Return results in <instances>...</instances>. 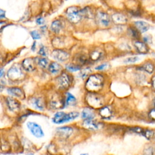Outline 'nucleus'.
Segmentation results:
<instances>
[{
	"instance_id": "obj_1",
	"label": "nucleus",
	"mask_w": 155,
	"mask_h": 155,
	"mask_svg": "<svg viewBox=\"0 0 155 155\" xmlns=\"http://www.w3.org/2000/svg\"><path fill=\"white\" fill-rule=\"evenodd\" d=\"M104 78L99 74L91 75L88 78L85 87L91 92H97L99 91L104 85Z\"/></svg>"
},
{
	"instance_id": "obj_2",
	"label": "nucleus",
	"mask_w": 155,
	"mask_h": 155,
	"mask_svg": "<svg viewBox=\"0 0 155 155\" xmlns=\"http://www.w3.org/2000/svg\"><path fill=\"white\" fill-rule=\"evenodd\" d=\"M78 116V112H73L68 113H66L62 112H59L55 114L52 120L55 124H61L64 123L69 122L70 120L76 119Z\"/></svg>"
},
{
	"instance_id": "obj_3",
	"label": "nucleus",
	"mask_w": 155,
	"mask_h": 155,
	"mask_svg": "<svg viewBox=\"0 0 155 155\" xmlns=\"http://www.w3.org/2000/svg\"><path fill=\"white\" fill-rule=\"evenodd\" d=\"M7 76L11 81H17L23 78L24 74L20 66L14 64L12 66H11L7 70Z\"/></svg>"
},
{
	"instance_id": "obj_4",
	"label": "nucleus",
	"mask_w": 155,
	"mask_h": 155,
	"mask_svg": "<svg viewBox=\"0 0 155 155\" xmlns=\"http://www.w3.org/2000/svg\"><path fill=\"white\" fill-rule=\"evenodd\" d=\"M67 18L72 23H77L83 18L81 10H79L76 7H70L67 10Z\"/></svg>"
},
{
	"instance_id": "obj_5",
	"label": "nucleus",
	"mask_w": 155,
	"mask_h": 155,
	"mask_svg": "<svg viewBox=\"0 0 155 155\" xmlns=\"http://www.w3.org/2000/svg\"><path fill=\"white\" fill-rule=\"evenodd\" d=\"M87 102L89 105L93 108H97L102 106L103 101L102 97L96 94H90L87 96Z\"/></svg>"
},
{
	"instance_id": "obj_6",
	"label": "nucleus",
	"mask_w": 155,
	"mask_h": 155,
	"mask_svg": "<svg viewBox=\"0 0 155 155\" xmlns=\"http://www.w3.org/2000/svg\"><path fill=\"white\" fill-rule=\"evenodd\" d=\"M27 126L31 132V133L38 138H41L44 136V131L41 126L33 122H28L27 124Z\"/></svg>"
},
{
	"instance_id": "obj_7",
	"label": "nucleus",
	"mask_w": 155,
	"mask_h": 155,
	"mask_svg": "<svg viewBox=\"0 0 155 155\" xmlns=\"http://www.w3.org/2000/svg\"><path fill=\"white\" fill-rule=\"evenodd\" d=\"M5 102H6V104L7 108L10 111L12 112H18L20 110L21 104L20 102L13 97L7 96L5 98Z\"/></svg>"
},
{
	"instance_id": "obj_8",
	"label": "nucleus",
	"mask_w": 155,
	"mask_h": 155,
	"mask_svg": "<svg viewBox=\"0 0 155 155\" xmlns=\"http://www.w3.org/2000/svg\"><path fill=\"white\" fill-rule=\"evenodd\" d=\"M57 84L60 89H66L70 86V78L66 73H62L57 79Z\"/></svg>"
},
{
	"instance_id": "obj_9",
	"label": "nucleus",
	"mask_w": 155,
	"mask_h": 155,
	"mask_svg": "<svg viewBox=\"0 0 155 155\" xmlns=\"http://www.w3.org/2000/svg\"><path fill=\"white\" fill-rule=\"evenodd\" d=\"M7 92L10 96L18 97L21 99L25 98V93L23 90L18 87H10L7 89Z\"/></svg>"
},
{
	"instance_id": "obj_10",
	"label": "nucleus",
	"mask_w": 155,
	"mask_h": 155,
	"mask_svg": "<svg viewBox=\"0 0 155 155\" xmlns=\"http://www.w3.org/2000/svg\"><path fill=\"white\" fill-rule=\"evenodd\" d=\"M21 67L27 72H32L35 69V60L32 58H27L22 60Z\"/></svg>"
},
{
	"instance_id": "obj_11",
	"label": "nucleus",
	"mask_w": 155,
	"mask_h": 155,
	"mask_svg": "<svg viewBox=\"0 0 155 155\" xmlns=\"http://www.w3.org/2000/svg\"><path fill=\"white\" fill-rule=\"evenodd\" d=\"M83 125L85 129L90 130H97L101 128V124L96 122L93 119H84Z\"/></svg>"
},
{
	"instance_id": "obj_12",
	"label": "nucleus",
	"mask_w": 155,
	"mask_h": 155,
	"mask_svg": "<svg viewBox=\"0 0 155 155\" xmlns=\"http://www.w3.org/2000/svg\"><path fill=\"white\" fill-rule=\"evenodd\" d=\"M52 56L53 58L60 62H64L67 60L69 58V54L66 51L62 50H55L52 52Z\"/></svg>"
},
{
	"instance_id": "obj_13",
	"label": "nucleus",
	"mask_w": 155,
	"mask_h": 155,
	"mask_svg": "<svg viewBox=\"0 0 155 155\" xmlns=\"http://www.w3.org/2000/svg\"><path fill=\"white\" fill-rule=\"evenodd\" d=\"M97 21L99 24L104 27H107L110 23L111 19L107 14L101 12L97 15Z\"/></svg>"
},
{
	"instance_id": "obj_14",
	"label": "nucleus",
	"mask_w": 155,
	"mask_h": 155,
	"mask_svg": "<svg viewBox=\"0 0 155 155\" xmlns=\"http://www.w3.org/2000/svg\"><path fill=\"white\" fill-rule=\"evenodd\" d=\"M112 20L116 24H124L127 23V18L120 14H114L112 16Z\"/></svg>"
},
{
	"instance_id": "obj_15",
	"label": "nucleus",
	"mask_w": 155,
	"mask_h": 155,
	"mask_svg": "<svg viewBox=\"0 0 155 155\" xmlns=\"http://www.w3.org/2000/svg\"><path fill=\"white\" fill-rule=\"evenodd\" d=\"M58 134L64 138H67L73 133V129L69 127H62L58 128L56 130Z\"/></svg>"
},
{
	"instance_id": "obj_16",
	"label": "nucleus",
	"mask_w": 155,
	"mask_h": 155,
	"mask_svg": "<svg viewBox=\"0 0 155 155\" xmlns=\"http://www.w3.org/2000/svg\"><path fill=\"white\" fill-rule=\"evenodd\" d=\"M99 115L104 119H110L112 116V110L109 106L101 107L99 111Z\"/></svg>"
},
{
	"instance_id": "obj_17",
	"label": "nucleus",
	"mask_w": 155,
	"mask_h": 155,
	"mask_svg": "<svg viewBox=\"0 0 155 155\" xmlns=\"http://www.w3.org/2000/svg\"><path fill=\"white\" fill-rule=\"evenodd\" d=\"M135 25L137 30L139 31L141 33H145L150 28V25L147 22L142 21L135 22Z\"/></svg>"
},
{
	"instance_id": "obj_18",
	"label": "nucleus",
	"mask_w": 155,
	"mask_h": 155,
	"mask_svg": "<svg viewBox=\"0 0 155 155\" xmlns=\"http://www.w3.org/2000/svg\"><path fill=\"white\" fill-rule=\"evenodd\" d=\"M95 116V113L92 109L85 108L82 112V118L84 119H93Z\"/></svg>"
},
{
	"instance_id": "obj_19",
	"label": "nucleus",
	"mask_w": 155,
	"mask_h": 155,
	"mask_svg": "<svg viewBox=\"0 0 155 155\" xmlns=\"http://www.w3.org/2000/svg\"><path fill=\"white\" fill-rule=\"evenodd\" d=\"M135 45L137 50L140 53L146 54L148 52V49L145 43L140 41H136L135 43Z\"/></svg>"
},
{
	"instance_id": "obj_20",
	"label": "nucleus",
	"mask_w": 155,
	"mask_h": 155,
	"mask_svg": "<svg viewBox=\"0 0 155 155\" xmlns=\"http://www.w3.org/2000/svg\"><path fill=\"white\" fill-rule=\"evenodd\" d=\"M50 107L56 110V109L60 108L63 107V102H62L61 99H60L58 97H53V99H52L50 101Z\"/></svg>"
},
{
	"instance_id": "obj_21",
	"label": "nucleus",
	"mask_w": 155,
	"mask_h": 155,
	"mask_svg": "<svg viewBox=\"0 0 155 155\" xmlns=\"http://www.w3.org/2000/svg\"><path fill=\"white\" fill-rule=\"evenodd\" d=\"M61 69V66L58 64V63L53 62H51L49 65V70L50 73L52 74L58 73Z\"/></svg>"
},
{
	"instance_id": "obj_22",
	"label": "nucleus",
	"mask_w": 155,
	"mask_h": 155,
	"mask_svg": "<svg viewBox=\"0 0 155 155\" xmlns=\"http://www.w3.org/2000/svg\"><path fill=\"white\" fill-rule=\"evenodd\" d=\"M32 104L35 108H38V110H43L44 108V102L41 98H34L32 101Z\"/></svg>"
},
{
	"instance_id": "obj_23",
	"label": "nucleus",
	"mask_w": 155,
	"mask_h": 155,
	"mask_svg": "<svg viewBox=\"0 0 155 155\" xmlns=\"http://www.w3.org/2000/svg\"><path fill=\"white\" fill-rule=\"evenodd\" d=\"M51 28L53 32L56 33H58L62 28V23L59 20L54 21L51 26Z\"/></svg>"
},
{
	"instance_id": "obj_24",
	"label": "nucleus",
	"mask_w": 155,
	"mask_h": 155,
	"mask_svg": "<svg viewBox=\"0 0 155 155\" xmlns=\"http://www.w3.org/2000/svg\"><path fill=\"white\" fill-rule=\"evenodd\" d=\"M142 135L144 137H146L147 139L152 140L154 137V131L153 130H148V129L143 130Z\"/></svg>"
},
{
	"instance_id": "obj_25",
	"label": "nucleus",
	"mask_w": 155,
	"mask_h": 155,
	"mask_svg": "<svg viewBox=\"0 0 155 155\" xmlns=\"http://www.w3.org/2000/svg\"><path fill=\"white\" fill-rule=\"evenodd\" d=\"M76 102V98L74 96L70 93H67L66 98V106H73Z\"/></svg>"
},
{
	"instance_id": "obj_26",
	"label": "nucleus",
	"mask_w": 155,
	"mask_h": 155,
	"mask_svg": "<svg viewBox=\"0 0 155 155\" xmlns=\"http://www.w3.org/2000/svg\"><path fill=\"white\" fill-rule=\"evenodd\" d=\"M141 69L143 71L147 72L148 73H152L154 71V66L152 63H147L141 67Z\"/></svg>"
},
{
	"instance_id": "obj_27",
	"label": "nucleus",
	"mask_w": 155,
	"mask_h": 155,
	"mask_svg": "<svg viewBox=\"0 0 155 155\" xmlns=\"http://www.w3.org/2000/svg\"><path fill=\"white\" fill-rule=\"evenodd\" d=\"M9 25H10V22L7 20H0V35H1L5 28L7 27Z\"/></svg>"
},
{
	"instance_id": "obj_28",
	"label": "nucleus",
	"mask_w": 155,
	"mask_h": 155,
	"mask_svg": "<svg viewBox=\"0 0 155 155\" xmlns=\"http://www.w3.org/2000/svg\"><path fill=\"white\" fill-rule=\"evenodd\" d=\"M38 64L42 68H46L48 66V60L44 58H40L37 60Z\"/></svg>"
},
{
	"instance_id": "obj_29",
	"label": "nucleus",
	"mask_w": 155,
	"mask_h": 155,
	"mask_svg": "<svg viewBox=\"0 0 155 155\" xmlns=\"http://www.w3.org/2000/svg\"><path fill=\"white\" fill-rule=\"evenodd\" d=\"M101 56V53L99 51H95L93 52H92L90 55V58L93 61H96L97 60H99Z\"/></svg>"
},
{
	"instance_id": "obj_30",
	"label": "nucleus",
	"mask_w": 155,
	"mask_h": 155,
	"mask_svg": "<svg viewBox=\"0 0 155 155\" xmlns=\"http://www.w3.org/2000/svg\"><path fill=\"white\" fill-rule=\"evenodd\" d=\"M139 58L137 56H133V57H130V58H127L124 60V62L129 64V63H134L139 61Z\"/></svg>"
},
{
	"instance_id": "obj_31",
	"label": "nucleus",
	"mask_w": 155,
	"mask_h": 155,
	"mask_svg": "<svg viewBox=\"0 0 155 155\" xmlns=\"http://www.w3.org/2000/svg\"><path fill=\"white\" fill-rule=\"evenodd\" d=\"M67 69L71 72H76L78 70H79L81 69V67L79 66H73V65H69L67 66Z\"/></svg>"
},
{
	"instance_id": "obj_32",
	"label": "nucleus",
	"mask_w": 155,
	"mask_h": 155,
	"mask_svg": "<svg viewBox=\"0 0 155 155\" xmlns=\"http://www.w3.org/2000/svg\"><path fill=\"white\" fill-rule=\"evenodd\" d=\"M0 146L1 147V149L4 152H7L10 148L9 144L7 142H3L1 143H0Z\"/></svg>"
},
{
	"instance_id": "obj_33",
	"label": "nucleus",
	"mask_w": 155,
	"mask_h": 155,
	"mask_svg": "<svg viewBox=\"0 0 155 155\" xmlns=\"http://www.w3.org/2000/svg\"><path fill=\"white\" fill-rule=\"evenodd\" d=\"M30 35L33 39H39L41 38V35L37 30H33L30 32Z\"/></svg>"
},
{
	"instance_id": "obj_34",
	"label": "nucleus",
	"mask_w": 155,
	"mask_h": 155,
	"mask_svg": "<svg viewBox=\"0 0 155 155\" xmlns=\"http://www.w3.org/2000/svg\"><path fill=\"white\" fill-rule=\"evenodd\" d=\"M90 72H91V70L89 68H85V69H84L81 73V77L83 78H84L85 77L87 76Z\"/></svg>"
},
{
	"instance_id": "obj_35",
	"label": "nucleus",
	"mask_w": 155,
	"mask_h": 155,
	"mask_svg": "<svg viewBox=\"0 0 155 155\" xmlns=\"http://www.w3.org/2000/svg\"><path fill=\"white\" fill-rule=\"evenodd\" d=\"M6 19V12L4 9H0V20Z\"/></svg>"
},
{
	"instance_id": "obj_36",
	"label": "nucleus",
	"mask_w": 155,
	"mask_h": 155,
	"mask_svg": "<svg viewBox=\"0 0 155 155\" xmlns=\"http://www.w3.org/2000/svg\"><path fill=\"white\" fill-rule=\"evenodd\" d=\"M86 61H87V59H86L85 56H84L83 55L81 56L78 58V62L80 63V64H84V63L86 62Z\"/></svg>"
},
{
	"instance_id": "obj_37",
	"label": "nucleus",
	"mask_w": 155,
	"mask_h": 155,
	"mask_svg": "<svg viewBox=\"0 0 155 155\" xmlns=\"http://www.w3.org/2000/svg\"><path fill=\"white\" fill-rule=\"evenodd\" d=\"M38 53L39 55H41L43 56H47V53H46V51H45V49L44 47H41V49H39V52Z\"/></svg>"
},
{
	"instance_id": "obj_38",
	"label": "nucleus",
	"mask_w": 155,
	"mask_h": 155,
	"mask_svg": "<svg viewBox=\"0 0 155 155\" xmlns=\"http://www.w3.org/2000/svg\"><path fill=\"white\" fill-rule=\"evenodd\" d=\"M107 67V64H101L99 66H97L95 68V69L97 70H104L105 68Z\"/></svg>"
},
{
	"instance_id": "obj_39",
	"label": "nucleus",
	"mask_w": 155,
	"mask_h": 155,
	"mask_svg": "<svg viewBox=\"0 0 155 155\" xmlns=\"http://www.w3.org/2000/svg\"><path fill=\"white\" fill-rule=\"evenodd\" d=\"M149 117H150V119L154 120L155 118V112H154V109L153 108L152 109V110L149 113Z\"/></svg>"
},
{
	"instance_id": "obj_40",
	"label": "nucleus",
	"mask_w": 155,
	"mask_h": 155,
	"mask_svg": "<svg viewBox=\"0 0 155 155\" xmlns=\"http://www.w3.org/2000/svg\"><path fill=\"white\" fill-rule=\"evenodd\" d=\"M132 130H133L135 132H136V133H137L139 134H142V132L143 131V129H141V128H139V127H136V128H133L132 129Z\"/></svg>"
},
{
	"instance_id": "obj_41",
	"label": "nucleus",
	"mask_w": 155,
	"mask_h": 155,
	"mask_svg": "<svg viewBox=\"0 0 155 155\" xmlns=\"http://www.w3.org/2000/svg\"><path fill=\"white\" fill-rule=\"evenodd\" d=\"M44 20L43 18H39L37 20V23L38 25H42L44 24Z\"/></svg>"
},
{
	"instance_id": "obj_42",
	"label": "nucleus",
	"mask_w": 155,
	"mask_h": 155,
	"mask_svg": "<svg viewBox=\"0 0 155 155\" xmlns=\"http://www.w3.org/2000/svg\"><path fill=\"white\" fill-rule=\"evenodd\" d=\"M153 153V149L152 148H149L146 150V155H152Z\"/></svg>"
},
{
	"instance_id": "obj_43",
	"label": "nucleus",
	"mask_w": 155,
	"mask_h": 155,
	"mask_svg": "<svg viewBox=\"0 0 155 155\" xmlns=\"http://www.w3.org/2000/svg\"><path fill=\"white\" fill-rule=\"evenodd\" d=\"M5 74L4 68L3 67H0V78H1Z\"/></svg>"
},
{
	"instance_id": "obj_44",
	"label": "nucleus",
	"mask_w": 155,
	"mask_h": 155,
	"mask_svg": "<svg viewBox=\"0 0 155 155\" xmlns=\"http://www.w3.org/2000/svg\"><path fill=\"white\" fill-rule=\"evenodd\" d=\"M152 85H153V87L154 88V76L153 77L152 79Z\"/></svg>"
},
{
	"instance_id": "obj_45",
	"label": "nucleus",
	"mask_w": 155,
	"mask_h": 155,
	"mask_svg": "<svg viewBox=\"0 0 155 155\" xmlns=\"http://www.w3.org/2000/svg\"><path fill=\"white\" fill-rule=\"evenodd\" d=\"M81 155H89V154L87 153H83V154H81Z\"/></svg>"
},
{
	"instance_id": "obj_46",
	"label": "nucleus",
	"mask_w": 155,
	"mask_h": 155,
	"mask_svg": "<svg viewBox=\"0 0 155 155\" xmlns=\"http://www.w3.org/2000/svg\"><path fill=\"white\" fill-rule=\"evenodd\" d=\"M26 155H33V154H32V153H28V154H27Z\"/></svg>"
},
{
	"instance_id": "obj_47",
	"label": "nucleus",
	"mask_w": 155,
	"mask_h": 155,
	"mask_svg": "<svg viewBox=\"0 0 155 155\" xmlns=\"http://www.w3.org/2000/svg\"><path fill=\"white\" fill-rule=\"evenodd\" d=\"M1 87H1V84H0V90H1Z\"/></svg>"
}]
</instances>
